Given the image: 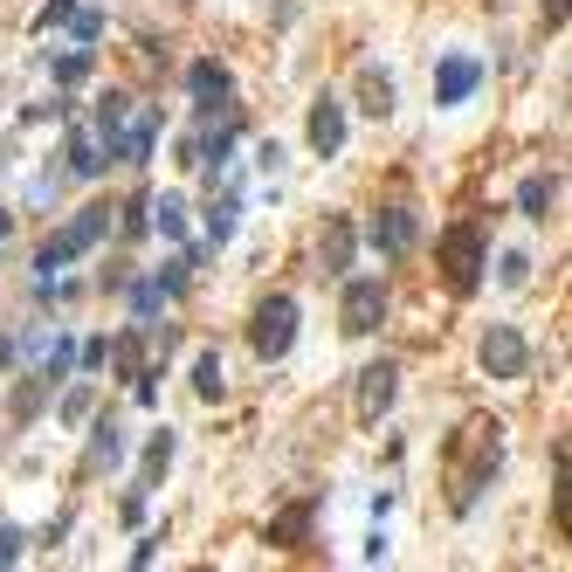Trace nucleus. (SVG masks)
Wrapping results in <instances>:
<instances>
[{
	"label": "nucleus",
	"instance_id": "obj_9",
	"mask_svg": "<svg viewBox=\"0 0 572 572\" xmlns=\"http://www.w3.org/2000/svg\"><path fill=\"white\" fill-rule=\"evenodd\" d=\"M124 124H132V97H124V90H103V97H97V111H90V139L103 145V160H118Z\"/></svg>",
	"mask_w": 572,
	"mask_h": 572
},
{
	"label": "nucleus",
	"instance_id": "obj_25",
	"mask_svg": "<svg viewBox=\"0 0 572 572\" xmlns=\"http://www.w3.org/2000/svg\"><path fill=\"white\" fill-rule=\"evenodd\" d=\"M194 394L200 400H221V352H200L194 359Z\"/></svg>",
	"mask_w": 572,
	"mask_h": 572
},
{
	"label": "nucleus",
	"instance_id": "obj_11",
	"mask_svg": "<svg viewBox=\"0 0 572 572\" xmlns=\"http://www.w3.org/2000/svg\"><path fill=\"white\" fill-rule=\"evenodd\" d=\"M483 84V63L476 56H441L435 63V103H470Z\"/></svg>",
	"mask_w": 572,
	"mask_h": 572
},
{
	"label": "nucleus",
	"instance_id": "obj_28",
	"mask_svg": "<svg viewBox=\"0 0 572 572\" xmlns=\"http://www.w3.org/2000/svg\"><path fill=\"white\" fill-rule=\"evenodd\" d=\"M497 283H504V290H517V283H531V255H504V263H497Z\"/></svg>",
	"mask_w": 572,
	"mask_h": 572
},
{
	"label": "nucleus",
	"instance_id": "obj_24",
	"mask_svg": "<svg viewBox=\"0 0 572 572\" xmlns=\"http://www.w3.org/2000/svg\"><path fill=\"white\" fill-rule=\"evenodd\" d=\"M97 69V56H90V42H76V48H63V56H56V84L69 90V84H84V76Z\"/></svg>",
	"mask_w": 572,
	"mask_h": 572
},
{
	"label": "nucleus",
	"instance_id": "obj_34",
	"mask_svg": "<svg viewBox=\"0 0 572 572\" xmlns=\"http://www.w3.org/2000/svg\"><path fill=\"white\" fill-rule=\"evenodd\" d=\"M118 517H124V525H145V490H132V497L118 504Z\"/></svg>",
	"mask_w": 572,
	"mask_h": 572
},
{
	"label": "nucleus",
	"instance_id": "obj_32",
	"mask_svg": "<svg viewBox=\"0 0 572 572\" xmlns=\"http://www.w3.org/2000/svg\"><path fill=\"white\" fill-rule=\"evenodd\" d=\"M21 544H29V538H21L14 525H0V565H14V559H21Z\"/></svg>",
	"mask_w": 572,
	"mask_h": 572
},
{
	"label": "nucleus",
	"instance_id": "obj_5",
	"mask_svg": "<svg viewBox=\"0 0 572 572\" xmlns=\"http://www.w3.org/2000/svg\"><path fill=\"white\" fill-rule=\"evenodd\" d=\"M380 318H386V283H380V276H345L338 324H345L352 338H366V331H380Z\"/></svg>",
	"mask_w": 572,
	"mask_h": 572
},
{
	"label": "nucleus",
	"instance_id": "obj_2",
	"mask_svg": "<svg viewBox=\"0 0 572 572\" xmlns=\"http://www.w3.org/2000/svg\"><path fill=\"white\" fill-rule=\"evenodd\" d=\"M103 235H111V207H84V215H76V221H63L56 235H48V242L35 249V270H42V276H56L63 263H76V255H90Z\"/></svg>",
	"mask_w": 572,
	"mask_h": 572
},
{
	"label": "nucleus",
	"instance_id": "obj_23",
	"mask_svg": "<svg viewBox=\"0 0 572 572\" xmlns=\"http://www.w3.org/2000/svg\"><path fill=\"white\" fill-rule=\"evenodd\" d=\"M173 449H179V435H173V428H160V435L145 441V483H160V476L173 470Z\"/></svg>",
	"mask_w": 572,
	"mask_h": 572
},
{
	"label": "nucleus",
	"instance_id": "obj_10",
	"mask_svg": "<svg viewBox=\"0 0 572 572\" xmlns=\"http://www.w3.org/2000/svg\"><path fill=\"white\" fill-rule=\"evenodd\" d=\"M394 394H400V366H394V359H380V366H366V373H359V421H380V414L386 407H394Z\"/></svg>",
	"mask_w": 572,
	"mask_h": 572
},
{
	"label": "nucleus",
	"instance_id": "obj_1",
	"mask_svg": "<svg viewBox=\"0 0 572 572\" xmlns=\"http://www.w3.org/2000/svg\"><path fill=\"white\" fill-rule=\"evenodd\" d=\"M497 470H504V428L497 421H470L455 435V449H449V504L476 510V497L497 483Z\"/></svg>",
	"mask_w": 572,
	"mask_h": 572
},
{
	"label": "nucleus",
	"instance_id": "obj_35",
	"mask_svg": "<svg viewBox=\"0 0 572 572\" xmlns=\"http://www.w3.org/2000/svg\"><path fill=\"white\" fill-rule=\"evenodd\" d=\"M538 14H544V29H552V35L565 29V0H538Z\"/></svg>",
	"mask_w": 572,
	"mask_h": 572
},
{
	"label": "nucleus",
	"instance_id": "obj_17",
	"mask_svg": "<svg viewBox=\"0 0 572 572\" xmlns=\"http://www.w3.org/2000/svg\"><path fill=\"white\" fill-rule=\"evenodd\" d=\"M359 111H373V118H386V111H394V76H386V69H359Z\"/></svg>",
	"mask_w": 572,
	"mask_h": 572
},
{
	"label": "nucleus",
	"instance_id": "obj_27",
	"mask_svg": "<svg viewBox=\"0 0 572 572\" xmlns=\"http://www.w3.org/2000/svg\"><path fill=\"white\" fill-rule=\"evenodd\" d=\"M69 35H76V42H97V35H103V14H97V8H69Z\"/></svg>",
	"mask_w": 572,
	"mask_h": 572
},
{
	"label": "nucleus",
	"instance_id": "obj_3",
	"mask_svg": "<svg viewBox=\"0 0 572 572\" xmlns=\"http://www.w3.org/2000/svg\"><path fill=\"white\" fill-rule=\"evenodd\" d=\"M441 263H449V290L470 297L476 283H483V270H490V235H483V221L441 228Z\"/></svg>",
	"mask_w": 572,
	"mask_h": 572
},
{
	"label": "nucleus",
	"instance_id": "obj_31",
	"mask_svg": "<svg viewBox=\"0 0 572 572\" xmlns=\"http://www.w3.org/2000/svg\"><path fill=\"white\" fill-rule=\"evenodd\" d=\"M90 400H97L90 386H69V400H63V421H84V414H90Z\"/></svg>",
	"mask_w": 572,
	"mask_h": 572
},
{
	"label": "nucleus",
	"instance_id": "obj_7",
	"mask_svg": "<svg viewBox=\"0 0 572 572\" xmlns=\"http://www.w3.org/2000/svg\"><path fill=\"white\" fill-rule=\"evenodd\" d=\"M366 242L380 255H407L414 242H421V215H414V207H380V215L366 221Z\"/></svg>",
	"mask_w": 572,
	"mask_h": 572
},
{
	"label": "nucleus",
	"instance_id": "obj_20",
	"mask_svg": "<svg viewBox=\"0 0 572 572\" xmlns=\"http://www.w3.org/2000/svg\"><path fill=\"white\" fill-rule=\"evenodd\" d=\"M145 215H152V228H160V235H187V200L179 194H160V200H145Z\"/></svg>",
	"mask_w": 572,
	"mask_h": 572
},
{
	"label": "nucleus",
	"instance_id": "obj_29",
	"mask_svg": "<svg viewBox=\"0 0 572 572\" xmlns=\"http://www.w3.org/2000/svg\"><path fill=\"white\" fill-rule=\"evenodd\" d=\"M118 215H124V221H111V228H118V235H145V228H152V215H145V200H132V207H118Z\"/></svg>",
	"mask_w": 572,
	"mask_h": 572
},
{
	"label": "nucleus",
	"instance_id": "obj_12",
	"mask_svg": "<svg viewBox=\"0 0 572 572\" xmlns=\"http://www.w3.org/2000/svg\"><path fill=\"white\" fill-rule=\"evenodd\" d=\"M160 132H166V111H160V103H145V111L124 124L118 160H124V166H152V152H160Z\"/></svg>",
	"mask_w": 572,
	"mask_h": 572
},
{
	"label": "nucleus",
	"instance_id": "obj_38",
	"mask_svg": "<svg viewBox=\"0 0 572 572\" xmlns=\"http://www.w3.org/2000/svg\"><path fill=\"white\" fill-rule=\"evenodd\" d=\"M14 235V215H0V242H8Z\"/></svg>",
	"mask_w": 572,
	"mask_h": 572
},
{
	"label": "nucleus",
	"instance_id": "obj_4",
	"mask_svg": "<svg viewBox=\"0 0 572 572\" xmlns=\"http://www.w3.org/2000/svg\"><path fill=\"white\" fill-rule=\"evenodd\" d=\"M249 345H255V359H276L297 345V297H263L255 304V318H249Z\"/></svg>",
	"mask_w": 572,
	"mask_h": 572
},
{
	"label": "nucleus",
	"instance_id": "obj_36",
	"mask_svg": "<svg viewBox=\"0 0 572 572\" xmlns=\"http://www.w3.org/2000/svg\"><path fill=\"white\" fill-rule=\"evenodd\" d=\"M255 166L276 173V166H283V145H276V139H270V145H255Z\"/></svg>",
	"mask_w": 572,
	"mask_h": 572
},
{
	"label": "nucleus",
	"instance_id": "obj_30",
	"mask_svg": "<svg viewBox=\"0 0 572 572\" xmlns=\"http://www.w3.org/2000/svg\"><path fill=\"white\" fill-rule=\"evenodd\" d=\"M69 8H76V0H42L35 29H42V35H48V29H63V21H69Z\"/></svg>",
	"mask_w": 572,
	"mask_h": 572
},
{
	"label": "nucleus",
	"instance_id": "obj_16",
	"mask_svg": "<svg viewBox=\"0 0 572 572\" xmlns=\"http://www.w3.org/2000/svg\"><path fill=\"white\" fill-rule=\"evenodd\" d=\"M63 160H69L76 179H97L103 166H111V160H103V145L90 139V124H69V152H63Z\"/></svg>",
	"mask_w": 572,
	"mask_h": 572
},
{
	"label": "nucleus",
	"instance_id": "obj_8",
	"mask_svg": "<svg viewBox=\"0 0 572 572\" xmlns=\"http://www.w3.org/2000/svg\"><path fill=\"white\" fill-rule=\"evenodd\" d=\"M304 132H310V152H318V160H338V152H345V103L324 90L318 103H310V124H304Z\"/></svg>",
	"mask_w": 572,
	"mask_h": 572
},
{
	"label": "nucleus",
	"instance_id": "obj_14",
	"mask_svg": "<svg viewBox=\"0 0 572 572\" xmlns=\"http://www.w3.org/2000/svg\"><path fill=\"white\" fill-rule=\"evenodd\" d=\"M187 90H194V103H200V111H215V103H228V97H235V84H228V69H221L215 56L187 63Z\"/></svg>",
	"mask_w": 572,
	"mask_h": 572
},
{
	"label": "nucleus",
	"instance_id": "obj_19",
	"mask_svg": "<svg viewBox=\"0 0 572 572\" xmlns=\"http://www.w3.org/2000/svg\"><path fill=\"white\" fill-rule=\"evenodd\" d=\"M90 462H97V470H118V462H124V428L118 421H97L90 428Z\"/></svg>",
	"mask_w": 572,
	"mask_h": 572
},
{
	"label": "nucleus",
	"instance_id": "obj_6",
	"mask_svg": "<svg viewBox=\"0 0 572 572\" xmlns=\"http://www.w3.org/2000/svg\"><path fill=\"white\" fill-rule=\"evenodd\" d=\"M483 373L490 380H525L531 373V345H525L517 324H490L483 331Z\"/></svg>",
	"mask_w": 572,
	"mask_h": 572
},
{
	"label": "nucleus",
	"instance_id": "obj_26",
	"mask_svg": "<svg viewBox=\"0 0 572 572\" xmlns=\"http://www.w3.org/2000/svg\"><path fill=\"white\" fill-rule=\"evenodd\" d=\"M160 304H166L160 276H139V283H132V318H160Z\"/></svg>",
	"mask_w": 572,
	"mask_h": 572
},
{
	"label": "nucleus",
	"instance_id": "obj_13",
	"mask_svg": "<svg viewBox=\"0 0 572 572\" xmlns=\"http://www.w3.org/2000/svg\"><path fill=\"white\" fill-rule=\"evenodd\" d=\"M352 249H359V228L345 215H324V235H318V270L324 276H345L352 270Z\"/></svg>",
	"mask_w": 572,
	"mask_h": 572
},
{
	"label": "nucleus",
	"instance_id": "obj_22",
	"mask_svg": "<svg viewBox=\"0 0 572 572\" xmlns=\"http://www.w3.org/2000/svg\"><path fill=\"white\" fill-rule=\"evenodd\" d=\"M48 394H56V386H48L42 373H35V380H21V386H14V421H35V414L48 407Z\"/></svg>",
	"mask_w": 572,
	"mask_h": 572
},
{
	"label": "nucleus",
	"instance_id": "obj_21",
	"mask_svg": "<svg viewBox=\"0 0 572 572\" xmlns=\"http://www.w3.org/2000/svg\"><path fill=\"white\" fill-rule=\"evenodd\" d=\"M310 510H318V504H297V510H283L276 525H270V544H304V538H310Z\"/></svg>",
	"mask_w": 572,
	"mask_h": 572
},
{
	"label": "nucleus",
	"instance_id": "obj_18",
	"mask_svg": "<svg viewBox=\"0 0 572 572\" xmlns=\"http://www.w3.org/2000/svg\"><path fill=\"white\" fill-rule=\"evenodd\" d=\"M235 221H242V200H235V194L207 200V249H228V235H235Z\"/></svg>",
	"mask_w": 572,
	"mask_h": 572
},
{
	"label": "nucleus",
	"instance_id": "obj_15",
	"mask_svg": "<svg viewBox=\"0 0 572 572\" xmlns=\"http://www.w3.org/2000/svg\"><path fill=\"white\" fill-rule=\"evenodd\" d=\"M517 207H525V221H552L559 215V173H531L517 187Z\"/></svg>",
	"mask_w": 572,
	"mask_h": 572
},
{
	"label": "nucleus",
	"instance_id": "obj_33",
	"mask_svg": "<svg viewBox=\"0 0 572 572\" xmlns=\"http://www.w3.org/2000/svg\"><path fill=\"white\" fill-rule=\"evenodd\" d=\"M103 359H111V338H90V345H84V366L103 373Z\"/></svg>",
	"mask_w": 572,
	"mask_h": 572
},
{
	"label": "nucleus",
	"instance_id": "obj_37",
	"mask_svg": "<svg viewBox=\"0 0 572 572\" xmlns=\"http://www.w3.org/2000/svg\"><path fill=\"white\" fill-rule=\"evenodd\" d=\"M297 14H304V0H276V14H270V21H276V29H290Z\"/></svg>",
	"mask_w": 572,
	"mask_h": 572
}]
</instances>
